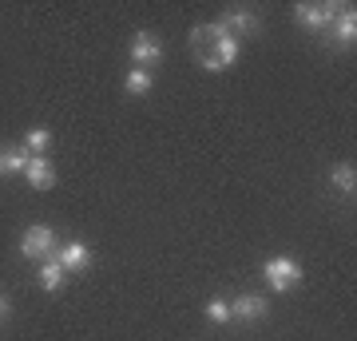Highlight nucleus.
<instances>
[{
	"instance_id": "obj_1",
	"label": "nucleus",
	"mask_w": 357,
	"mask_h": 341,
	"mask_svg": "<svg viewBox=\"0 0 357 341\" xmlns=\"http://www.w3.org/2000/svg\"><path fill=\"white\" fill-rule=\"evenodd\" d=\"M191 48L206 72H222V68H230L238 60V40L230 36L222 24H199L191 32Z\"/></svg>"
},
{
	"instance_id": "obj_2",
	"label": "nucleus",
	"mask_w": 357,
	"mask_h": 341,
	"mask_svg": "<svg viewBox=\"0 0 357 341\" xmlns=\"http://www.w3.org/2000/svg\"><path fill=\"white\" fill-rule=\"evenodd\" d=\"M56 250H60V242H56V230L52 227H28L24 238H20V254L24 258H56Z\"/></svg>"
},
{
	"instance_id": "obj_3",
	"label": "nucleus",
	"mask_w": 357,
	"mask_h": 341,
	"mask_svg": "<svg viewBox=\"0 0 357 341\" xmlns=\"http://www.w3.org/2000/svg\"><path fill=\"white\" fill-rule=\"evenodd\" d=\"M262 274H266L270 290H282V294H286V290H294V286L302 282V266L294 262V258H270Z\"/></svg>"
},
{
	"instance_id": "obj_4",
	"label": "nucleus",
	"mask_w": 357,
	"mask_h": 341,
	"mask_svg": "<svg viewBox=\"0 0 357 341\" xmlns=\"http://www.w3.org/2000/svg\"><path fill=\"white\" fill-rule=\"evenodd\" d=\"M337 13H342V4H298V16H302V20H306V28H330L333 20H337Z\"/></svg>"
},
{
	"instance_id": "obj_5",
	"label": "nucleus",
	"mask_w": 357,
	"mask_h": 341,
	"mask_svg": "<svg viewBox=\"0 0 357 341\" xmlns=\"http://www.w3.org/2000/svg\"><path fill=\"white\" fill-rule=\"evenodd\" d=\"M24 179L36 190H48L52 183H56V167H52L44 155H32V159H28V167H24Z\"/></svg>"
},
{
	"instance_id": "obj_6",
	"label": "nucleus",
	"mask_w": 357,
	"mask_h": 341,
	"mask_svg": "<svg viewBox=\"0 0 357 341\" xmlns=\"http://www.w3.org/2000/svg\"><path fill=\"white\" fill-rule=\"evenodd\" d=\"M262 314H266V298H258V294H243L230 305V317H243V321H258Z\"/></svg>"
},
{
	"instance_id": "obj_7",
	"label": "nucleus",
	"mask_w": 357,
	"mask_h": 341,
	"mask_svg": "<svg viewBox=\"0 0 357 341\" xmlns=\"http://www.w3.org/2000/svg\"><path fill=\"white\" fill-rule=\"evenodd\" d=\"M218 24L227 28L230 36L238 40V32H258V20H255V13H246V8H230Z\"/></svg>"
},
{
	"instance_id": "obj_8",
	"label": "nucleus",
	"mask_w": 357,
	"mask_h": 341,
	"mask_svg": "<svg viewBox=\"0 0 357 341\" xmlns=\"http://www.w3.org/2000/svg\"><path fill=\"white\" fill-rule=\"evenodd\" d=\"M56 262L64 266V270H84L88 266V246L84 242H68V246L56 250Z\"/></svg>"
},
{
	"instance_id": "obj_9",
	"label": "nucleus",
	"mask_w": 357,
	"mask_h": 341,
	"mask_svg": "<svg viewBox=\"0 0 357 341\" xmlns=\"http://www.w3.org/2000/svg\"><path fill=\"white\" fill-rule=\"evenodd\" d=\"M159 56H163V48H159L147 32H139V36L131 40V60H135V63H155Z\"/></svg>"
},
{
	"instance_id": "obj_10",
	"label": "nucleus",
	"mask_w": 357,
	"mask_h": 341,
	"mask_svg": "<svg viewBox=\"0 0 357 341\" xmlns=\"http://www.w3.org/2000/svg\"><path fill=\"white\" fill-rule=\"evenodd\" d=\"M32 155L24 151V147H4L0 151V175H24V167Z\"/></svg>"
},
{
	"instance_id": "obj_11",
	"label": "nucleus",
	"mask_w": 357,
	"mask_h": 341,
	"mask_svg": "<svg viewBox=\"0 0 357 341\" xmlns=\"http://www.w3.org/2000/svg\"><path fill=\"white\" fill-rule=\"evenodd\" d=\"M40 286H44L48 294L64 286V266L56 262V258H48V262H44V270H40Z\"/></svg>"
},
{
	"instance_id": "obj_12",
	"label": "nucleus",
	"mask_w": 357,
	"mask_h": 341,
	"mask_svg": "<svg viewBox=\"0 0 357 341\" xmlns=\"http://www.w3.org/2000/svg\"><path fill=\"white\" fill-rule=\"evenodd\" d=\"M333 32H337V40H342V44H354V40H357L354 8H342V13H337V20H333Z\"/></svg>"
},
{
	"instance_id": "obj_13",
	"label": "nucleus",
	"mask_w": 357,
	"mask_h": 341,
	"mask_svg": "<svg viewBox=\"0 0 357 341\" xmlns=\"http://www.w3.org/2000/svg\"><path fill=\"white\" fill-rule=\"evenodd\" d=\"M333 187H337V190H345V195H354V187H357V171H354V167H349V163H337V167H333Z\"/></svg>"
},
{
	"instance_id": "obj_14",
	"label": "nucleus",
	"mask_w": 357,
	"mask_h": 341,
	"mask_svg": "<svg viewBox=\"0 0 357 341\" xmlns=\"http://www.w3.org/2000/svg\"><path fill=\"white\" fill-rule=\"evenodd\" d=\"M147 88H151V72H147V68H135V72H128V91H131V96H143Z\"/></svg>"
},
{
	"instance_id": "obj_15",
	"label": "nucleus",
	"mask_w": 357,
	"mask_h": 341,
	"mask_svg": "<svg viewBox=\"0 0 357 341\" xmlns=\"http://www.w3.org/2000/svg\"><path fill=\"white\" fill-rule=\"evenodd\" d=\"M206 317H211V321H222V326H227V321H230V305L222 302V298H215V302H206Z\"/></svg>"
},
{
	"instance_id": "obj_16",
	"label": "nucleus",
	"mask_w": 357,
	"mask_h": 341,
	"mask_svg": "<svg viewBox=\"0 0 357 341\" xmlns=\"http://www.w3.org/2000/svg\"><path fill=\"white\" fill-rule=\"evenodd\" d=\"M28 151H44V147H48V143H52V135H48V131H44V127H32V131H28Z\"/></svg>"
},
{
	"instance_id": "obj_17",
	"label": "nucleus",
	"mask_w": 357,
	"mask_h": 341,
	"mask_svg": "<svg viewBox=\"0 0 357 341\" xmlns=\"http://www.w3.org/2000/svg\"><path fill=\"white\" fill-rule=\"evenodd\" d=\"M4 314H8V302H4V298H0V317H4Z\"/></svg>"
}]
</instances>
